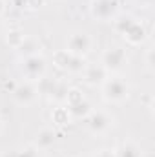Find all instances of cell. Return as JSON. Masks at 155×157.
<instances>
[{"mask_svg": "<svg viewBox=\"0 0 155 157\" xmlns=\"http://www.w3.org/2000/svg\"><path fill=\"white\" fill-rule=\"evenodd\" d=\"M146 68L150 71H153V48H150L146 53Z\"/></svg>", "mask_w": 155, "mask_h": 157, "instance_id": "d6986e66", "label": "cell"}, {"mask_svg": "<svg viewBox=\"0 0 155 157\" xmlns=\"http://www.w3.org/2000/svg\"><path fill=\"white\" fill-rule=\"evenodd\" d=\"M11 6L18 7V9H24V7H29V0H9Z\"/></svg>", "mask_w": 155, "mask_h": 157, "instance_id": "ffe728a7", "label": "cell"}, {"mask_svg": "<svg viewBox=\"0 0 155 157\" xmlns=\"http://www.w3.org/2000/svg\"><path fill=\"white\" fill-rule=\"evenodd\" d=\"M4 13H6V2H4V0H0V17H2Z\"/></svg>", "mask_w": 155, "mask_h": 157, "instance_id": "44dd1931", "label": "cell"}, {"mask_svg": "<svg viewBox=\"0 0 155 157\" xmlns=\"http://www.w3.org/2000/svg\"><path fill=\"white\" fill-rule=\"evenodd\" d=\"M115 22V29L126 39V42H130L131 46H139L142 44L144 39H146V28L141 20L130 17V15H117V18L113 20Z\"/></svg>", "mask_w": 155, "mask_h": 157, "instance_id": "6da1fadb", "label": "cell"}, {"mask_svg": "<svg viewBox=\"0 0 155 157\" xmlns=\"http://www.w3.org/2000/svg\"><path fill=\"white\" fill-rule=\"evenodd\" d=\"M100 95L110 104H122L130 97V84L119 75H108V78L100 84Z\"/></svg>", "mask_w": 155, "mask_h": 157, "instance_id": "7a4b0ae2", "label": "cell"}, {"mask_svg": "<svg viewBox=\"0 0 155 157\" xmlns=\"http://www.w3.org/2000/svg\"><path fill=\"white\" fill-rule=\"evenodd\" d=\"M55 141H57V133L53 132V128H42L35 135V143L33 144L42 152V150H49L55 144Z\"/></svg>", "mask_w": 155, "mask_h": 157, "instance_id": "8fae6325", "label": "cell"}, {"mask_svg": "<svg viewBox=\"0 0 155 157\" xmlns=\"http://www.w3.org/2000/svg\"><path fill=\"white\" fill-rule=\"evenodd\" d=\"M2 157H17V154H15V150H13V152H6Z\"/></svg>", "mask_w": 155, "mask_h": 157, "instance_id": "603a6c76", "label": "cell"}, {"mask_svg": "<svg viewBox=\"0 0 155 157\" xmlns=\"http://www.w3.org/2000/svg\"><path fill=\"white\" fill-rule=\"evenodd\" d=\"M0 31H2V17H0Z\"/></svg>", "mask_w": 155, "mask_h": 157, "instance_id": "d4e9b609", "label": "cell"}, {"mask_svg": "<svg viewBox=\"0 0 155 157\" xmlns=\"http://www.w3.org/2000/svg\"><path fill=\"white\" fill-rule=\"evenodd\" d=\"M115 155L117 157H142V150H141V146L135 141L128 139L115 150Z\"/></svg>", "mask_w": 155, "mask_h": 157, "instance_id": "4fadbf2b", "label": "cell"}, {"mask_svg": "<svg viewBox=\"0 0 155 157\" xmlns=\"http://www.w3.org/2000/svg\"><path fill=\"white\" fill-rule=\"evenodd\" d=\"M24 37H26V35H24L20 29H9V31H7V44H11V46L17 49V48L22 44Z\"/></svg>", "mask_w": 155, "mask_h": 157, "instance_id": "2e32d148", "label": "cell"}, {"mask_svg": "<svg viewBox=\"0 0 155 157\" xmlns=\"http://www.w3.org/2000/svg\"><path fill=\"white\" fill-rule=\"evenodd\" d=\"M2 128H4V119H2V113H0V132H2Z\"/></svg>", "mask_w": 155, "mask_h": 157, "instance_id": "cb8c5ba5", "label": "cell"}, {"mask_svg": "<svg viewBox=\"0 0 155 157\" xmlns=\"http://www.w3.org/2000/svg\"><path fill=\"white\" fill-rule=\"evenodd\" d=\"M128 55H126V49L120 48V46H113V48H108L102 51L100 55V64L104 66V70L112 75V73H119L122 71L126 66H128Z\"/></svg>", "mask_w": 155, "mask_h": 157, "instance_id": "277c9868", "label": "cell"}, {"mask_svg": "<svg viewBox=\"0 0 155 157\" xmlns=\"http://www.w3.org/2000/svg\"><path fill=\"white\" fill-rule=\"evenodd\" d=\"M13 101L18 104V106H33L40 97V90L37 86V82H29V80H22L18 82L13 91Z\"/></svg>", "mask_w": 155, "mask_h": 157, "instance_id": "8992f818", "label": "cell"}, {"mask_svg": "<svg viewBox=\"0 0 155 157\" xmlns=\"http://www.w3.org/2000/svg\"><path fill=\"white\" fill-rule=\"evenodd\" d=\"M53 119H55V122H59V124H66V122H70L71 115L68 113L66 108H57L55 113H53Z\"/></svg>", "mask_w": 155, "mask_h": 157, "instance_id": "e0dca14e", "label": "cell"}, {"mask_svg": "<svg viewBox=\"0 0 155 157\" xmlns=\"http://www.w3.org/2000/svg\"><path fill=\"white\" fill-rule=\"evenodd\" d=\"M15 154H17V157H40V150L31 143V144H26V146L15 150Z\"/></svg>", "mask_w": 155, "mask_h": 157, "instance_id": "9a60e30c", "label": "cell"}, {"mask_svg": "<svg viewBox=\"0 0 155 157\" xmlns=\"http://www.w3.org/2000/svg\"><path fill=\"white\" fill-rule=\"evenodd\" d=\"M86 121V126L88 130L93 133V135H102V133H108L113 126H115V119L110 112H104V110H91L89 115L84 119Z\"/></svg>", "mask_w": 155, "mask_h": 157, "instance_id": "5b68a950", "label": "cell"}, {"mask_svg": "<svg viewBox=\"0 0 155 157\" xmlns=\"http://www.w3.org/2000/svg\"><path fill=\"white\" fill-rule=\"evenodd\" d=\"M89 15L99 22H112L119 15V4L117 0H91Z\"/></svg>", "mask_w": 155, "mask_h": 157, "instance_id": "ba28073f", "label": "cell"}, {"mask_svg": "<svg viewBox=\"0 0 155 157\" xmlns=\"http://www.w3.org/2000/svg\"><path fill=\"white\" fill-rule=\"evenodd\" d=\"M108 75H110V73L104 70V66H102L100 62H99V64H86L84 70H82V73H80L84 84H88V86H91V88L100 86V84L108 78Z\"/></svg>", "mask_w": 155, "mask_h": 157, "instance_id": "30bf717a", "label": "cell"}, {"mask_svg": "<svg viewBox=\"0 0 155 157\" xmlns=\"http://www.w3.org/2000/svg\"><path fill=\"white\" fill-rule=\"evenodd\" d=\"M46 71H47V60L42 53L24 57L20 62V73H22L24 80L39 82L40 78H44Z\"/></svg>", "mask_w": 155, "mask_h": 157, "instance_id": "3957f363", "label": "cell"}, {"mask_svg": "<svg viewBox=\"0 0 155 157\" xmlns=\"http://www.w3.org/2000/svg\"><path fill=\"white\" fill-rule=\"evenodd\" d=\"M139 2H141V6H142V7H148V6H152V2H153V0H139Z\"/></svg>", "mask_w": 155, "mask_h": 157, "instance_id": "7402d4cb", "label": "cell"}, {"mask_svg": "<svg viewBox=\"0 0 155 157\" xmlns=\"http://www.w3.org/2000/svg\"><path fill=\"white\" fill-rule=\"evenodd\" d=\"M93 157H117V155H115V150H112V148H102V150H99Z\"/></svg>", "mask_w": 155, "mask_h": 157, "instance_id": "ac0fdd59", "label": "cell"}, {"mask_svg": "<svg viewBox=\"0 0 155 157\" xmlns=\"http://www.w3.org/2000/svg\"><path fill=\"white\" fill-rule=\"evenodd\" d=\"M40 42L39 39H33V37H24L22 40V44L17 48V51L20 53V57L24 59V57H29V55H37L40 53Z\"/></svg>", "mask_w": 155, "mask_h": 157, "instance_id": "5bb4252c", "label": "cell"}, {"mask_svg": "<svg viewBox=\"0 0 155 157\" xmlns=\"http://www.w3.org/2000/svg\"><path fill=\"white\" fill-rule=\"evenodd\" d=\"M53 64H55L59 70H62V71H66V73H71V75H80L82 70H84V66H86V62H84L82 57L71 55V53L66 51V49H59V51L53 55Z\"/></svg>", "mask_w": 155, "mask_h": 157, "instance_id": "52a82bcc", "label": "cell"}, {"mask_svg": "<svg viewBox=\"0 0 155 157\" xmlns=\"http://www.w3.org/2000/svg\"><path fill=\"white\" fill-rule=\"evenodd\" d=\"M66 51H70L71 55H77V57H86L88 53L93 51V39L91 35L84 33V31H75L68 37L66 42Z\"/></svg>", "mask_w": 155, "mask_h": 157, "instance_id": "9c48e42d", "label": "cell"}, {"mask_svg": "<svg viewBox=\"0 0 155 157\" xmlns=\"http://www.w3.org/2000/svg\"><path fill=\"white\" fill-rule=\"evenodd\" d=\"M66 110H68V113L71 115V119H86L93 108H91V104L88 102V99L84 97V99H80L77 102H73V104H68Z\"/></svg>", "mask_w": 155, "mask_h": 157, "instance_id": "7c38bea8", "label": "cell"}]
</instances>
